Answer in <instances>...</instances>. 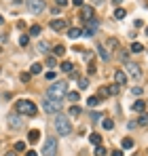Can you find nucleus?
I'll return each mask as SVG.
<instances>
[{
	"instance_id": "f257e3e1",
	"label": "nucleus",
	"mask_w": 148,
	"mask_h": 156,
	"mask_svg": "<svg viewBox=\"0 0 148 156\" xmlns=\"http://www.w3.org/2000/svg\"><path fill=\"white\" fill-rule=\"evenodd\" d=\"M15 112L21 114V116H36L38 108H36L34 101H30V99H19V101L15 104Z\"/></svg>"
},
{
	"instance_id": "f03ea898",
	"label": "nucleus",
	"mask_w": 148,
	"mask_h": 156,
	"mask_svg": "<svg viewBox=\"0 0 148 156\" xmlns=\"http://www.w3.org/2000/svg\"><path fill=\"white\" fill-rule=\"evenodd\" d=\"M66 91H68V82L59 80V82L51 84L49 89H47V97H49V99H57V101H61V97L66 95Z\"/></svg>"
},
{
	"instance_id": "7ed1b4c3",
	"label": "nucleus",
	"mask_w": 148,
	"mask_h": 156,
	"mask_svg": "<svg viewBox=\"0 0 148 156\" xmlns=\"http://www.w3.org/2000/svg\"><path fill=\"white\" fill-rule=\"evenodd\" d=\"M53 125H55V131H57L59 135H64V137L72 133V125H70V120H68L66 114H57L55 120H53Z\"/></svg>"
},
{
	"instance_id": "20e7f679",
	"label": "nucleus",
	"mask_w": 148,
	"mask_h": 156,
	"mask_svg": "<svg viewBox=\"0 0 148 156\" xmlns=\"http://www.w3.org/2000/svg\"><path fill=\"white\" fill-rule=\"evenodd\" d=\"M43 156H57V139H55V137H47V139H45Z\"/></svg>"
},
{
	"instance_id": "39448f33",
	"label": "nucleus",
	"mask_w": 148,
	"mask_h": 156,
	"mask_svg": "<svg viewBox=\"0 0 148 156\" xmlns=\"http://www.w3.org/2000/svg\"><path fill=\"white\" fill-rule=\"evenodd\" d=\"M43 108H45V112H49V114H57V112L61 110V101L45 97V101H43Z\"/></svg>"
},
{
	"instance_id": "423d86ee",
	"label": "nucleus",
	"mask_w": 148,
	"mask_h": 156,
	"mask_svg": "<svg viewBox=\"0 0 148 156\" xmlns=\"http://www.w3.org/2000/svg\"><path fill=\"white\" fill-rule=\"evenodd\" d=\"M28 11L34 15H40L45 11V2L43 0H28Z\"/></svg>"
},
{
	"instance_id": "0eeeda50",
	"label": "nucleus",
	"mask_w": 148,
	"mask_h": 156,
	"mask_svg": "<svg viewBox=\"0 0 148 156\" xmlns=\"http://www.w3.org/2000/svg\"><path fill=\"white\" fill-rule=\"evenodd\" d=\"M127 72L133 80H142V68L138 63H127Z\"/></svg>"
},
{
	"instance_id": "6e6552de",
	"label": "nucleus",
	"mask_w": 148,
	"mask_h": 156,
	"mask_svg": "<svg viewBox=\"0 0 148 156\" xmlns=\"http://www.w3.org/2000/svg\"><path fill=\"white\" fill-rule=\"evenodd\" d=\"M95 51H98V55L102 57V61H110V51H108L102 42H98V44H95Z\"/></svg>"
},
{
	"instance_id": "1a4fd4ad",
	"label": "nucleus",
	"mask_w": 148,
	"mask_h": 156,
	"mask_svg": "<svg viewBox=\"0 0 148 156\" xmlns=\"http://www.w3.org/2000/svg\"><path fill=\"white\" fill-rule=\"evenodd\" d=\"M93 15H95V9H93V6H83V9H80V17H83L85 21L93 19Z\"/></svg>"
},
{
	"instance_id": "9d476101",
	"label": "nucleus",
	"mask_w": 148,
	"mask_h": 156,
	"mask_svg": "<svg viewBox=\"0 0 148 156\" xmlns=\"http://www.w3.org/2000/svg\"><path fill=\"white\" fill-rule=\"evenodd\" d=\"M9 127H11V129H21V118L17 116V112L9 116Z\"/></svg>"
},
{
	"instance_id": "9b49d317",
	"label": "nucleus",
	"mask_w": 148,
	"mask_h": 156,
	"mask_svg": "<svg viewBox=\"0 0 148 156\" xmlns=\"http://www.w3.org/2000/svg\"><path fill=\"white\" fill-rule=\"evenodd\" d=\"M66 27H68V21H64V19H53L51 21V30H55V32H61Z\"/></svg>"
},
{
	"instance_id": "f8f14e48",
	"label": "nucleus",
	"mask_w": 148,
	"mask_h": 156,
	"mask_svg": "<svg viewBox=\"0 0 148 156\" xmlns=\"http://www.w3.org/2000/svg\"><path fill=\"white\" fill-rule=\"evenodd\" d=\"M114 80H117V84L121 87V84L127 82V74H125L123 70H117V72H114Z\"/></svg>"
},
{
	"instance_id": "ddd939ff",
	"label": "nucleus",
	"mask_w": 148,
	"mask_h": 156,
	"mask_svg": "<svg viewBox=\"0 0 148 156\" xmlns=\"http://www.w3.org/2000/svg\"><path fill=\"white\" fill-rule=\"evenodd\" d=\"M38 139H40V131L38 129H32L30 133H28V141H30V144H36Z\"/></svg>"
},
{
	"instance_id": "4468645a",
	"label": "nucleus",
	"mask_w": 148,
	"mask_h": 156,
	"mask_svg": "<svg viewBox=\"0 0 148 156\" xmlns=\"http://www.w3.org/2000/svg\"><path fill=\"white\" fill-rule=\"evenodd\" d=\"M131 108H133L135 112H140V114H144V112H146V101H142V99H138V101H135V104L131 105Z\"/></svg>"
},
{
	"instance_id": "2eb2a0df",
	"label": "nucleus",
	"mask_w": 148,
	"mask_h": 156,
	"mask_svg": "<svg viewBox=\"0 0 148 156\" xmlns=\"http://www.w3.org/2000/svg\"><path fill=\"white\" fill-rule=\"evenodd\" d=\"M68 36H70V38H80V36H83V30H80V27H70V30H68Z\"/></svg>"
},
{
	"instance_id": "dca6fc26",
	"label": "nucleus",
	"mask_w": 148,
	"mask_h": 156,
	"mask_svg": "<svg viewBox=\"0 0 148 156\" xmlns=\"http://www.w3.org/2000/svg\"><path fill=\"white\" fill-rule=\"evenodd\" d=\"M102 127L106 131H112L114 129V122H112V118H102Z\"/></svg>"
},
{
	"instance_id": "f3484780",
	"label": "nucleus",
	"mask_w": 148,
	"mask_h": 156,
	"mask_svg": "<svg viewBox=\"0 0 148 156\" xmlns=\"http://www.w3.org/2000/svg\"><path fill=\"white\" fill-rule=\"evenodd\" d=\"M40 32H43V27H40V26H32V27H30V32H28V36L36 38V36H40Z\"/></svg>"
},
{
	"instance_id": "a211bd4d",
	"label": "nucleus",
	"mask_w": 148,
	"mask_h": 156,
	"mask_svg": "<svg viewBox=\"0 0 148 156\" xmlns=\"http://www.w3.org/2000/svg\"><path fill=\"white\" fill-rule=\"evenodd\" d=\"M89 141H91L93 146H102V135H98V133H91V135H89Z\"/></svg>"
},
{
	"instance_id": "6ab92c4d",
	"label": "nucleus",
	"mask_w": 148,
	"mask_h": 156,
	"mask_svg": "<svg viewBox=\"0 0 148 156\" xmlns=\"http://www.w3.org/2000/svg\"><path fill=\"white\" fill-rule=\"evenodd\" d=\"M135 125H138V127H148V114H146V112L135 120Z\"/></svg>"
},
{
	"instance_id": "aec40b11",
	"label": "nucleus",
	"mask_w": 148,
	"mask_h": 156,
	"mask_svg": "<svg viewBox=\"0 0 148 156\" xmlns=\"http://www.w3.org/2000/svg\"><path fill=\"white\" fill-rule=\"evenodd\" d=\"M72 70H74L72 61H61V72H72Z\"/></svg>"
},
{
	"instance_id": "412c9836",
	"label": "nucleus",
	"mask_w": 148,
	"mask_h": 156,
	"mask_svg": "<svg viewBox=\"0 0 148 156\" xmlns=\"http://www.w3.org/2000/svg\"><path fill=\"white\" fill-rule=\"evenodd\" d=\"M68 99H70L72 104H76V101L80 99V93H76V91H70V93H68Z\"/></svg>"
},
{
	"instance_id": "4be33fe9",
	"label": "nucleus",
	"mask_w": 148,
	"mask_h": 156,
	"mask_svg": "<svg viewBox=\"0 0 148 156\" xmlns=\"http://www.w3.org/2000/svg\"><path fill=\"white\" fill-rule=\"evenodd\" d=\"M40 72H43V66H40V63H32L30 74H40Z\"/></svg>"
},
{
	"instance_id": "5701e85b",
	"label": "nucleus",
	"mask_w": 148,
	"mask_h": 156,
	"mask_svg": "<svg viewBox=\"0 0 148 156\" xmlns=\"http://www.w3.org/2000/svg\"><path fill=\"white\" fill-rule=\"evenodd\" d=\"M123 148H125V150H131V148H133V139H131V137L123 139Z\"/></svg>"
},
{
	"instance_id": "b1692460",
	"label": "nucleus",
	"mask_w": 148,
	"mask_h": 156,
	"mask_svg": "<svg viewBox=\"0 0 148 156\" xmlns=\"http://www.w3.org/2000/svg\"><path fill=\"white\" fill-rule=\"evenodd\" d=\"M80 112H83L80 105H72V108H70V116H80Z\"/></svg>"
},
{
	"instance_id": "393cba45",
	"label": "nucleus",
	"mask_w": 148,
	"mask_h": 156,
	"mask_svg": "<svg viewBox=\"0 0 148 156\" xmlns=\"http://www.w3.org/2000/svg\"><path fill=\"white\" fill-rule=\"evenodd\" d=\"M53 53H55V55H59V57H61V55H64V53H66V47H64V44H57V47H55V49H53Z\"/></svg>"
},
{
	"instance_id": "a878e982",
	"label": "nucleus",
	"mask_w": 148,
	"mask_h": 156,
	"mask_svg": "<svg viewBox=\"0 0 148 156\" xmlns=\"http://www.w3.org/2000/svg\"><path fill=\"white\" fill-rule=\"evenodd\" d=\"M102 97H110V89H108V87H102V89H99V99H102Z\"/></svg>"
},
{
	"instance_id": "bb28decb",
	"label": "nucleus",
	"mask_w": 148,
	"mask_h": 156,
	"mask_svg": "<svg viewBox=\"0 0 148 156\" xmlns=\"http://www.w3.org/2000/svg\"><path fill=\"white\" fill-rule=\"evenodd\" d=\"M87 104L91 105V108H95V105H99V97H95V95H93V97H89V99H87Z\"/></svg>"
},
{
	"instance_id": "cd10ccee",
	"label": "nucleus",
	"mask_w": 148,
	"mask_h": 156,
	"mask_svg": "<svg viewBox=\"0 0 148 156\" xmlns=\"http://www.w3.org/2000/svg\"><path fill=\"white\" fill-rule=\"evenodd\" d=\"M131 51H133V53H142V51H144V47H142L140 42H133V44H131Z\"/></svg>"
},
{
	"instance_id": "c85d7f7f",
	"label": "nucleus",
	"mask_w": 148,
	"mask_h": 156,
	"mask_svg": "<svg viewBox=\"0 0 148 156\" xmlns=\"http://www.w3.org/2000/svg\"><path fill=\"white\" fill-rule=\"evenodd\" d=\"M78 87L80 89H87L89 87V78H78Z\"/></svg>"
},
{
	"instance_id": "c756f323",
	"label": "nucleus",
	"mask_w": 148,
	"mask_h": 156,
	"mask_svg": "<svg viewBox=\"0 0 148 156\" xmlns=\"http://www.w3.org/2000/svg\"><path fill=\"white\" fill-rule=\"evenodd\" d=\"M125 15H127V13H125L123 9H117V11H114V17H117V19H125Z\"/></svg>"
},
{
	"instance_id": "7c9ffc66",
	"label": "nucleus",
	"mask_w": 148,
	"mask_h": 156,
	"mask_svg": "<svg viewBox=\"0 0 148 156\" xmlns=\"http://www.w3.org/2000/svg\"><path fill=\"white\" fill-rule=\"evenodd\" d=\"M131 93H133L135 97H140V95L144 93V89H142V87H133V89H131Z\"/></svg>"
},
{
	"instance_id": "2f4dec72",
	"label": "nucleus",
	"mask_w": 148,
	"mask_h": 156,
	"mask_svg": "<svg viewBox=\"0 0 148 156\" xmlns=\"http://www.w3.org/2000/svg\"><path fill=\"white\" fill-rule=\"evenodd\" d=\"M106 154V148L104 146H95V156H104Z\"/></svg>"
},
{
	"instance_id": "473e14b6",
	"label": "nucleus",
	"mask_w": 148,
	"mask_h": 156,
	"mask_svg": "<svg viewBox=\"0 0 148 156\" xmlns=\"http://www.w3.org/2000/svg\"><path fill=\"white\" fill-rule=\"evenodd\" d=\"M38 51L47 53V51H49V44H47V42H38Z\"/></svg>"
},
{
	"instance_id": "72a5a7b5",
	"label": "nucleus",
	"mask_w": 148,
	"mask_h": 156,
	"mask_svg": "<svg viewBox=\"0 0 148 156\" xmlns=\"http://www.w3.org/2000/svg\"><path fill=\"white\" fill-rule=\"evenodd\" d=\"M25 150V144L24 141H17V144H15V152H24Z\"/></svg>"
},
{
	"instance_id": "f704fd0d",
	"label": "nucleus",
	"mask_w": 148,
	"mask_h": 156,
	"mask_svg": "<svg viewBox=\"0 0 148 156\" xmlns=\"http://www.w3.org/2000/svg\"><path fill=\"white\" fill-rule=\"evenodd\" d=\"M28 40H30V38H28V34H24V36L19 38V47H28Z\"/></svg>"
},
{
	"instance_id": "c9c22d12",
	"label": "nucleus",
	"mask_w": 148,
	"mask_h": 156,
	"mask_svg": "<svg viewBox=\"0 0 148 156\" xmlns=\"http://www.w3.org/2000/svg\"><path fill=\"white\" fill-rule=\"evenodd\" d=\"M117 47H119V42L114 38H108V49H117Z\"/></svg>"
},
{
	"instance_id": "e433bc0d",
	"label": "nucleus",
	"mask_w": 148,
	"mask_h": 156,
	"mask_svg": "<svg viewBox=\"0 0 148 156\" xmlns=\"http://www.w3.org/2000/svg\"><path fill=\"white\" fill-rule=\"evenodd\" d=\"M108 89H110V95H117V93L121 91V87H119V84H112V87H108Z\"/></svg>"
},
{
	"instance_id": "4c0bfd02",
	"label": "nucleus",
	"mask_w": 148,
	"mask_h": 156,
	"mask_svg": "<svg viewBox=\"0 0 148 156\" xmlns=\"http://www.w3.org/2000/svg\"><path fill=\"white\" fill-rule=\"evenodd\" d=\"M91 120H93V122H95V120H102V112H93V114H91Z\"/></svg>"
},
{
	"instance_id": "58836bf2",
	"label": "nucleus",
	"mask_w": 148,
	"mask_h": 156,
	"mask_svg": "<svg viewBox=\"0 0 148 156\" xmlns=\"http://www.w3.org/2000/svg\"><path fill=\"white\" fill-rule=\"evenodd\" d=\"M127 55H129L127 51H123V53H121V61H123V63H129V59H127Z\"/></svg>"
},
{
	"instance_id": "ea45409f",
	"label": "nucleus",
	"mask_w": 148,
	"mask_h": 156,
	"mask_svg": "<svg viewBox=\"0 0 148 156\" xmlns=\"http://www.w3.org/2000/svg\"><path fill=\"white\" fill-rule=\"evenodd\" d=\"M47 66H49V68L55 66V57H49V59H47Z\"/></svg>"
},
{
	"instance_id": "a19ab883",
	"label": "nucleus",
	"mask_w": 148,
	"mask_h": 156,
	"mask_svg": "<svg viewBox=\"0 0 148 156\" xmlns=\"http://www.w3.org/2000/svg\"><path fill=\"white\" fill-rule=\"evenodd\" d=\"M55 4H57V6H66V4H68V0H55Z\"/></svg>"
},
{
	"instance_id": "79ce46f5",
	"label": "nucleus",
	"mask_w": 148,
	"mask_h": 156,
	"mask_svg": "<svg viewBox=\"0 0 148 156\" xmlns=\"http://www.w3.org/2000/svg\"><path fill=\"white\" fill-rule=\"evenodd\" d=\"M95 72H98V70H95V66H93V63H89V74H95Z\"/></svg>"
},
{
	"instance_id": "37998d69",
	"label": "nucleus",
	"mask_w": 148,
	"mask_h": 156,
	"mask_svg": "<svg viewBox=\"0 0 148 156\" xmlns=\"http://www.w3.org/2000/svg\"><path fill=\"white\" fill-rule=\"evenodd\" d=\"M45 76L49 78V80H55V72H47V74H45Z\"/></svg>"
},
{
	"instance_id": "c03bdc74",
	"label": "nucleus",
	"mask_w": 148,
	"mask_h": 156,
	"mask_svg": "<svg viewBox=\"0 0 148 156\" xmlns=\"http://www.w3.org/2000/svg\"><path fill=\"white\" fill-rule=\"evenodd\" d=\"M30 80V74H21V82H28Z\"/></svg>"
},
{
	"instance_id": "a18cd8bd",
	"label": "nucleus",
	"mask_w": 148,
	"mask_h": 156,
	"mask_svg": "<svg viewBox=\"0 0 148 156\" xmlns=\"http://www.w3.org/2000/svg\"><path fill=\"white\" fill-rule=\"evenodd\" d=\"M112 156H123V152H121V150H114V152H112Z\"/></svg>"
},
{
	"instance_id": "49530a36",
	"label": "nucleus",
	"mask_w": 148,
	"mask_h": 156,
	"mask_svg": "<svg viewBox=\"0 0 148 156\" xmlns=\"http://www.w3.org/2000/svg\"><path fill=\"white\" fill-rule=\"evenodd\" d=\"M74 4H76V6H83V0H72Z\"/></svg>"
},
{
	"instance_id": "de8ad7c7",
	"label": "nucleus",
	"mask_w": 148,
	"mask_h": 156,
	"mask_svg": "<svg viewBox=\"0 0 148 156\" xmlns=\"http://www.w3.org/2000/svg\"><path fill=\"white\" fill-rule=\"evenodd\" d=\"M25 156H38V154H36L34 150H30V152H28V154H25Z\"/></svg>"
},
{
	"instance_id": "09e8293b",
	"label": "nucleus",
	"mask_w": 148,
	"mask_h": 156,
	"mask_svg": "<svg viewBox=\"0 0 148 156\" xmlns=\"http://www.w3.org/2000/svg\"><path fill=\"white\" fill-rule=\"evenodd\" d=\"M4 156H15V152H6V154H4Z\"/></svg>"
},
{
	"instance_id": "8fccbe9b",
	"label": "nucleus",
	"mask_w": 148,
	"mask_h": 156,
	"mask_svg": "<svg viewBox=\"0 0 148 156\" xmlns=\"http://www.w3.org/2000/svg\"><path fill=\"white\" fill-rule=\"evenodd\" d=\"M2 23H4V19H2V15H0V26H2Z\"/></svg>"
},
{
	"instance_id": "3c124183",
	"label": "nucleus",
	"mask_w": 148,
	"mask_h": 156,
	"mask_svg": "<svg viewBox=\"0 0 148 156\" xmlns=\"http://www.w3.org/2000/svg\"><path fill=\"white\" fill-rule=\"evenodd\" d=\"M146 34H148V26H146Z\"/></svg>"
},
{
	"instance_id": "603ef678",
	"label": "nucleus",
	"mask_w": 148,
	"mask_h": 156,
	"mask_svg": "<svg viewBox=\"0 0 148 156\" xmlns=\"http://www.w3.org/2000/svg\"><path fill=\"white\" fill-rule=\"evenodd\" d=\"M0 72H2V68H0Z\"/></svg>"
}]
</instances>
